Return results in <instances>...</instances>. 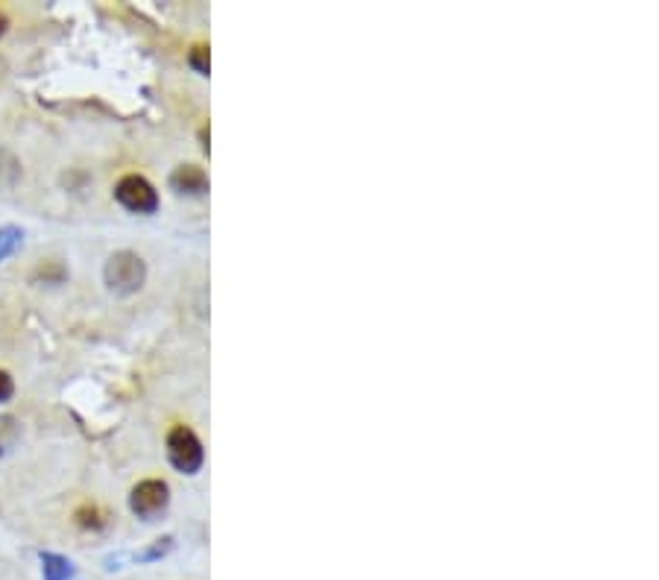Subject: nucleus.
Segmentation results:
<instances>
[{"mask_svg": "<svg viewBox=\"0 0 659 580\" xmlns=\"http://www.w3.org/2000/svg\"><path fill=\"white\" fill-rule=\"evenodd\" d=\"M147 279V264L138 252L121 249L115 255H109L106 267H103V282L115 296H132L144 288Z\"/></svg>", "mask_w": 659, "mask_h": 580, "instance_id": "nucleus-1", "label": "nucleus"}, {"mask_svg": "<svg viewBox=\"0 0 659 580\" xmlns=\"http://www.w3.org/2000/svg\"><path fill=\"white\" fill-rule=\"evenodd\" d=\"M167 460L173 463L176 472H182V475H197V472L203 469V460H206L200 437H197L191 428L176 425V428L167 434Z\"/></svg>", "mask_w": 659, "mask_h": 580, "instance_id": "nucleus-2", "label": "nucleus"}, {"mask_svg": "<svg viewBox=\"0 0 659 580\" xmlns=\"http://www.w3.org/2000/svg\"><path fill=\"white\" fill-rule=\"evenodd\" d=\"M170 507V487L159 478H147L141 484L132 487L129 493V510L141 519V522H156L162 519Z\"/></svg>", "mask_w": 659, "mask_h": 580, "instance_id": "nucleus-3", "label": "nucleus"}, {"mask_svg": "<svg viewBox=\"0 0 659 580\" xmlns=\"http://www.w3.org/2000/svg\"><path fill=\"white\" fill-rule=\"evenodd\" d=\"M115 200H118L126 211H132V214H153V211L159 208L156 188H153L144 176H138V173H129V176H124V179L115 185Z\"/></svg>", "mask_w": 659, "mask_h": 580, "instance_id": "nucleus-4", "label": "nucleus"}, {"mask_svg": "<svg viewBox=\"0 0 659 580\" xmlns=\"http://www.w3.org/2000/svg\"><path fill=\"white\" fill-rule=\"evenodd\" d=\"M170 188L185 197H203L208 191L206 170L197 165H179L170 173Z\"/></svg>", "mask_w": 659, "mask_h": 580, "instance_id": "nucleus-5", "label": "nucleus"}, {"mask_svg": "<svg viewBox=\"0 0 659 580\" xmlns=\"http://www.w3.org/2000/svg\"><path fill=\"white\" fill-rule=\"evenodd\" d=\"M74 563L62 554H42V575L44 580H71L74 578Z\"/></svg>", "mask_w": 659, "mask_h": 580, "instance_id": "nucleus-6", "label": "nucleus"}, {"mask_svg": "<svg viewBox=\"0 0 659 580\" xmlns=\"http://www.w3.org/2000/svg\"><path fill=\"white\" fill-rule=\"evenodd\" d=\"M21 179V162L15 153L0 147V191H12Z\"/></svg>", "mask_w": 659, "mask_h": 580, "instance_id": "nucleus-7", "label": "nucleus"}, {"mask_svg": "<svg viewBox=\"0 0 659 580\" xmlns=\"http://www.w3.org/2000/svg\"><path fill=\"white\" fill-rule=\"evenodd\" d=\"M21 437V425L15 416H0V457L9 455Z\"/></svg>", "mask_w": 659, "mask_h": 580, "instance_id": "nucleus-8", "label": "nucleus"}, {"mask_svg": "<svg viewBox=\"0 0 659 580\" xmlns=\"http://www.w3.org/2000/svg\"><path fill=\"white\" fill-rule=\"evenodd\" d=\"M106 522H109V516L97 504H85L77 510V525L85 531H100V528H106Z\"/></svg>", "mask_w": 659, "mask_h": 580, "instance_id": "nucleus-9", "label": "nucleus"}, {"mask_svg": "<svg viewBox=\"0 0 659 580\" xmlns=\"http://www.w3.org/2000/svg\"><path fill=\"white\" fill-rule=\"evenodd\" d=\"M21 244H24V232L18 226H3L0 229V261H6Z\"/></svg>", "mask_w": 659, "mask_h": 580, "instance_id": "nucleus-10", "label": "nucleus"}, {"mask_svg": "<svg viewBox=\"0 0 659 580\" xmlns=\"http://www.w3.org/2000/svg\"><path fill=\"white\" fill-rule=\"evenodd\" d=\"M188 62H191V68L197 71V74H208V68H211V59H208V47L203 44H197L191 53H188Z\"/></svg>", "mask_w": 659, "mask_h": 580, "instance_id": "nucleus-11", "label": "nucleus"}, {"mask_svg": "<svg viewBox=\"0 0 659 580\" xmlns=\"http://www.w3.org/2000/svg\"><path fill=\"white\" fill-rule=\"evenodd\" d=\"M12 393H15V381H12V375L6 373V370H0V405L9 402Z\"/></svg>", "mask_w": 659, "mask_h": 580, "instance_id": "nucleus-12", "label": "nucleus"}, {"mask_svg": "<svg viewBox=\"0 0 659 580\" xmlns=\"http://www.w3.org/2000/svg\"><path fill=\"white\" fill-rule=\"evenodd\" d=\"M6 27H9V18L0 12V39H3V33H6Z\"/></svg>", "mask_w": 659, "mask_h": 580, "instance_id": "nucleus-13", "label": "nucleus"}]
</instances>
